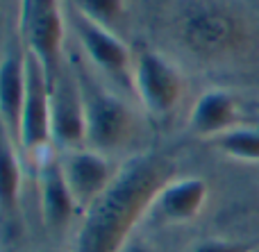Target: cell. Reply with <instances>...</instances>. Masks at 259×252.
<instances>
[{"label":"cell","instance_id":"obj_1","mask_svg":"<svg viewBox=\"0 0 259 252\" xmlns=\"http://www.w3.org/2000/svg\"><path fill=\"white\" fill-rule=\"evenodd\" d=\"M168 180H173V164L166 157L141 155L130 159L82 214L75 252H121Z\"/></svg>","mask_w":259,"mask_h":252},{"label":"cell","instance_id":"obj_2","mask_svg":"<svg viewBox=\"0 0 259 252\" xmlns=\"http://www.w3.org/2000/svg\"><path fill=\"white\" fill-rule=\"evenodd\" d=\"M21 32L25 39V53L41 64L53 86L62 75V50L66 34L59 0H23Z\"/></svg>","mask_w":259,"mask_h":252},{"label":"cell","instance_id":"obj_3","mask_svg":"<svg viewBox=\"0 0 259 252\" xmlns=\"http://www.w3.org/2000/svg\"><path fill=\"white\" fill-rule=\"evenodd\" d=\"M84 95V114H87V143L84 148L96 150L100 155L118 153L130 141L134 130L132 112L121 98L87 86L80 82Z\"/></svg>","mask_w":259,"mask_h":252},{"label":"cell","instance_id":"obj_4","mask_svg":"<svg viewBox=\"0 0 259 252\" xmlns=\"http://www.w3.org/2000/svg\"><path fill=\"white\" fill-rule=\"evenodd\" d=\"M50 82L41 64L25 53V103L21 114L18 145L32 157H41L50 150Z\"/></svg>","mask_w":259,"mask_h":252},{"label":"cell","instance_id":"obj_5","mask_svg":"<svg viewBox=\"0 0 259 252\" xmlns=\"http://www.w3.org/2000/svg\"><path fill=\"white\" fill-rule=\"evenodd\" d=\"M132 84L139 103L155 116L170 114L184 93V77L166 57L143 53L132 68Z\"/></svg>","mask_w":259,"mask_h":252},{"label":"cell","instance_id":"obj_6","mask_svg":"<svg viewBox=\"0 0 259 252\" xmlns=\"http://www.w3.org/2000/svg\"><path fill=\"white\" fill-rule=\"evenodd\" d=\"M50 132H53V143L64 153L84 148L87 143L82 86L66 73H62L50 86Z\"/></svg>","mask_w":259,"mask_h":252},{"label":"cell","instance_id":"obj_7","mask_svg":"<svg viewBox=\"0 0 259 252\" xmlns=\"http://www.w3.org/2000/svg\"><path fill=\"white\" fill-rule=\"evenodd\" d=\"M182 36L200 55H223L239 45L243 30L230 12L216 5H200L182 18Z\"/></svg>","mask_w":259,"mask_h":252},{"label":"cell","instance_id":"obj_8","mask_svg":"<svg viewBox=\"0 0 259 252\" xmlns=\"http://www.w3.org/2000/svg\"><path fill=\"white\" fill-rule=\"evenodd\" d=\"M59 162H62L66 184L82 214L100 198V193L112 184L118 173V168H114L105 155L89 148L68 150L59 155Z\"/></svg>","mask_w":259,"mask_h":252},{"label":"cell","instance_id":"obj_9","mask_svg":"<svg viewBox=\"0 0 259 252\" xmlns=\"http://www.w3.org/2000/svg\"><path fill=\"white\" fill-rule=\"evenodd\" d=\"M36 180H39V205L44 225L53 232H62L80 212V207L66 184L59 155L46 150L41 157H36Z\"/></svg>","mask_w":259,"mask_h":252},{"label":"cell","instance_id":"obj_10","mask_svg":"<svg viewBox=\"0 0 259 252\" xmlns=\"http://www.w3.org/2000/svg\"><path fill=\"white\" fill-rule=\"evenodd\" d=\"M207 182L200 177H173L155 195L150 214L159 223H189L207 205Z\"/></svg>","mask_w":259,"mask_h":252},{"label":"cell","instance_id":"obj_11","mask_svg":"<svg viewBox=\"0 0 259 252\" xmlns=\"http://www.w3.org/2000/svg\"><path fill=\"white\" fill-rule=\"evenodd\" d=\"M73 25L84 53L100 71H107L112 75H123L130 71V48L123 43V39L114 34V30L98 25L75 9H73Z\"/></svg>","mask_w":259,"mask_h":252},{"label":"cell","instance_id":"obj_12","mask_svg":"<svg viewBox=\"0 0 259 252\" xmlns=\"http://www.w3.org/2000/svg\"><path fill=\"white\" fill-rule=\"evenodd\" d=\"M25 103V53H9L0 62V127L18 143Z\"/></svg>","mask_w":259,"mask_h":252},{"label":"cell","instance_id":"obj_13","mask_svg":"<svg viewBox=\"0 0 259 252\" xmlns=\"http://www.w3.org/2000/svg\"><path fill=\"white\" fill-rule=\"evenodd\" d=\"M239 105L228 91H207L198 98L193 105L191 116H189V125L191 132L205 139H216V136L225 134V132L239 127Z\"/></svg>","mask_w":259,"mask_h":252},{"label":"cell","instance_id":"obj_14","mask_svg":"<svg viewBox=\"0 0 259 252\" xmlns=\"http://www.w3.org/2000/svg\"><path fill=\"white\" fill-rule=\"evenodd\" d=\"M14 141L0 127V221H12L18 214L21 198V164Z\"/></svg>","mask_w":259,"mask_h":252},{"label":"cell","instance_id":"obj_15","mask_svg":"<svg viewBox=\"0 0 259 252\" xmlns=\"http://www.w3.org/2000/svg\"><path fill=\"white\" fill-rule=\"evenodd\" d=\"M214 145L230 159L259 164V130L257 127H234L216 136Z\"/></svg>","mask_w":259,"mask_h":252},{"label":"cell","instance_id":"obj_16","mask_svg":"<svg viewBox=\"0 0 259 252\" xmlns=\"http://www.w3.org/2000/svg\"><path fill=\"white\" fill-rule=\"evenodd\" d=\"M71 3L75 12L109 30H114V25L125 16V0H71Z\"/></svg>","mask_w":259,"mask_h":252},{"label":"cell","instance_id":"obj_17","mask_svg":"<svg viewBox=\"0 0 259 252\" xmlns=\"http://www.w3.org/2000/svg\"><path fill=\"white\" fill-rule=\"evenodd\" d=\"M191 252H250V248L237 241H225V239H207L200 241Z\"/></svg>","mask_w":259,"mask_h":252},{"label":"cell","instance_id":"obj_18","mask_svg":"<svg viewBox=\"0 0 259 252\" xmlns=\"http://www.w3.org/2000/svg\"><path fill=\"white\" fill-rule=\"evenodd\" d=\"M121 252H152V250L148 248L146 243H137V241H134V243H132V241H130V243H127V245H125V248H123Z\"/></svg>","mask_w":259,"mask_h":252},{"label":"cell","instance_id":"obj_19","mask_svg":"<svg viewBox=\"0 0 259 252\" xmlns=\"http://www.w3.org/2000/svg\"><path fill=\"white\" fill-rule=\"evenodd\" d=\"M250 252H259V248H255V250H250Z\"/></svg>","mask_w":259,"mask_h":252}]
</instances>
